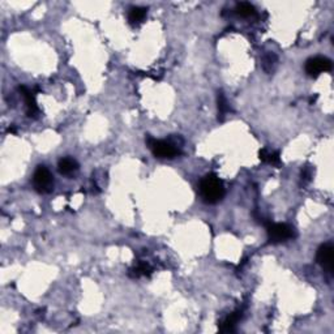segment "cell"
I'll return each mask as SVG.
<instances>
[{"instance_id":"cell-8","label":"cell","mask_w":334,"mask_h":334,"mask_svg":"<svg viewBox=\"0 0 334 334\" xmlns=\"http://www.w3.org/2000/svg\"><path fill=\"white\" fill-rule=\"evenodd\" d=\"M58 169L59 173L63 174V175H72V174L76 173V171L79 170V163H77V161L73 159V158H62V159L59 161Z\"/></svg>"},{"instance_id":"cell-12","label":"cell","mask_w":334,"mask_h":334,"mask_svg":"<svg viewBox=\"0 0 334 334\" xmlns=\"http://www.w3.org/2000/svg\"><path fill=\"white\" fill-rule=\"evenodd\" d=\"M260 159L264 162H268V163H272V165H278L280 163L278 153H269L266 149L260 150Z\"/></svg>"},{"instance_id":"cell-11","label":"cell","mask_w":334,"mask_h":334,"mask_svg":"<svg viewBox=\"0 0 334 334\" xmlns=\"http://www.w3.org/2000/svg\"><path fill=\"white\" fill-rule=\"evenodd\" d=\"M235 13L238 16L244 17V18H248V17H252L256 15V8L251 3H238L235 7Z\"/></svg>"},{"instance_id":"cell-7","label":"cell","mask_w":334,"mask_h":334,"mask_svg":"<svg viewBox=\"0 0 334 334\" xmlns=\"http://www.w3.org/2000/svg\"><path fill=\"white\" fill-rule=\"evenodd\" d=\"M242 317V311H235L232 312L230 316H227L222 322H221V326H219V330L223 332V333H230V332H234L235 330V326L238 324V321Z\"/></svg>"},{"instance_id":"cell-13","label":"cell","mask_w":334,"mask_h":334,"mask_svg":"<svg viewBox=\"0 0 334 334\" xmlns=\"http://www.w3.org/2000/svg\"><path fill=\"white\" fill-rule=\"evenodd\" d=\"M149 272H150V269H149L148 265L145 264H140L137 265L136 268L131 269V276L132 277H141V276H146V274H149Z\"/></svg>"},{"instance_id":"cell-3","label":"cell","mask_w":334,"mask_h":334,"mask_svg":"<svg viewBox=\"0 0 334 334\" xmlns=\"http://www.w3.org/2000/svg\"><path fill=\"white\" fill-rule=\"evenodd\" d=\"M148 145L150 150L153 152V154L157 158H169V159H173V158L177 157L180 154V150L175 145L169 142V141L156 140V139H150L149 137Z\"/></svg>"},{"instance_id":"cell-5","label":"cell","mask_w":334,"mask_h":334,"mask_svg":"<svg viewBox=\"0 0 334 334\" xmlns=\"http://www.w3.org/2000/svg\"><path fill=\"white\" fill-rule=\"evenodd\" d=\"M332 70V62L325 56H315L305 63V73L310 77H317L322 72H329Z\"/></svg>"},{"instance_id":"cell-14","label":"cell","mask_w":334,"mask_h":334,"mask_svg":"<svg viewBox=\"0 0 334 334\" xmlns=\"http://www.w3.org/2000/svg\"><path fill=\"white\" fill-rule=\"evenodd\" d=\"M218 111H219V115H221V118H223V116H225V114L229 111V106H227L226 99H225V97H223L222 93H219V95H218Z\"/></svg>"},{"instance_id":"cell-10","label":"cell","mask_w":334,"mask_h":334,"mask_svg":"<svg viewBox=\"0 0 334 334\" xmlns=\"http://www.w3.org/2000/svg\"><path fill=\"white\" fill-rule=\"evenodd\" d=\"M21 93L24 95L25 102H26V108H28V115L34 116L38 112L37 104H35V98H34L33 93L30 90H28L25 87L20 88Z\"/></svg>"},{"instance_id":"cell-6","label":"cell","mask_w":334,"mask_h":334,"mask_svg":"<svg viewBox=\"0 0 334 334\" xmlns=\"http://www.w3.org/2000/svg\"><path fill=\"white\" fill-rule=\"evenodd\" d=\"M316 260L328 273H333L334 268V248L332 243H325L320 246L316 255Z\"/></svg>"},{"instance_id":"cell-1","label":"cell","mask_w":334,"mask_h":334,"mask_svg":"<svg viewBox=\"0 0 334 334\" xmlns=\"http://www.w3.org/2000/svg\"><path fill=\"white\" fill-rule=\"evenodd\" d=\"M200 194L207 204H217L225 196L223 183L213 174L204 176L200 182Z\"/></svg>"},{"instance_id":"cell-4","label":"cell","mask_w":334,"mask_h":334,"mask_svg":"<svg viewBox=\"0 0 334 334\" xmlns=\"http://www.w3.org/2000/svg\"><path fill=\"white\" fill-rule=\"evenodd\" d=\"M268 238L270 243H282L294 238V229L286 223L268 225Z\"/></svg>"},{"instance_id":"cell-9","label":"cell","mask_w":334,"mask_h":334,"mask_svg":"<svg viewBox=\"0 0 334 334\" xmlns=\"http://www.w3.org/2000/svg\"><path fill=\"white\" fill-rule=\"evenodd\" d=\"M146 12H148V9L144 8V7H132L129 9V13H128L129 24L133 25V26L141 24L145 20V17H146Z\"/></svg>"},{"instance_id":"cell-2","label":"cell","mask_w":334,"mask_h":334,"mask_svg":"<svg viewBox=\"0 0 334 334\" xmlns=\"http://www.w3.org/2000/svg\"><path fill=\"white\" fill-rule=\"evenodd\" d=\"M34 190L39 193H49L54 190V177L45 166H38L33 175Z\"/></svg>"}]
</instances>
